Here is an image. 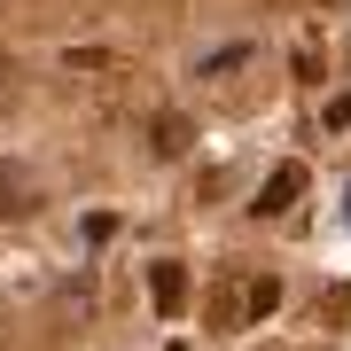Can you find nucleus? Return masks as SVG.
<instances>
[{"label": "nucleus", "mask_w": 351, "mask_h": 351, "mask_svg": "<svg viewBox=\"0 0 351 351\" xmlns=\"http://www.w3.org/2000/svg\"><path fill=\"white\" fill-rule=\"evenodd\" d=\"M320 133H351V86H343V94L320 110Z\"/></svg>", "instance_id": "nucleus-6"}, {"label": "nucleus", "mask_w": 351, "mask_h": 351, "mask_svg": "<svg viewBox=\"0 0 351 351\" xmlns=\"http://www.w3.org/2000/svg\"><path fill=\"white\" fill-rule=\"evenodd\" d=\"M149 297H156L164 320H180V313H188V265H180V258H156L149 265Z\"/></svg>", "instance_id": "nucleus-1"}, {"label": "nucleus", "mask_w": 351, "mask_h": 351, "mask_svg": "<svg viewBox=\"0 0 351 351\" xmlns=\"http://www.w3.org/2000/svg\"><path fill=\"white\" fill-rule=\"evenodd\" d=\"M188 141H195V125H188L180 110H164V117H156V156H188Z\"/></svg>", "instance_id": "nucleus-4"}, {"label": "nucleus", "mask_w": 351, "mask_h": 351, "mask_svg": "<svg viewBox=\"0 0 351 351\" xmlns=\"http://www.w3.org/2000/svg\"><path fill=\"white\" fill-rule=\"evenodd\" d=\"M63 71H110V55H101V47H71Z\"/></svg>", "instance_id": "nucleus-7"}, {"label": "nucleus", "mask_w": 351, "mask_h": 351, "mask_svg": "<svg viewBox=\"0 0 351 351\" xmlns=\"http://www.w3.org/2000/svg\"><path fill=\"white\" fill-rule=\"evenodd\" d=\"M0 78H8V63H0ZM0 101H8V86H0Z\"/></svg>", "instance_id": "nucleus-8"}, {"label": "nucleus", "mask_w": 351, "mask_h": 351, "mask_svg": "<svg viewBox=\"0 0 351 351\" xmlns=\"http://www.w3.org/2000/svg\"><path fill=\"white\" fill-rule=\"evenodd\" d=\"M304 180H313V172H304V164H274V180H265V188H258V203H250V211H258V219H281L289 203L304 195Z\"/></svg>", "instance_id": "nucleus-2"}, {"label": "nucleus", "mask_w": 351, "mask_h": 351, "mask_svg": "<svg viewBox=\"0 0 351 351\" xmlns=\"http://www.w3.org/2000/svg\"><path fill=\"white\" fill-rule=\"evenodd\" d=\"M0 211H8V219H24V211H32V180H24V172H8V164H0Z\"/></svg>", "instance_id": "nucleus-5"}, {"label": "nucleus", "mask_w": 351, "mask_h": 351, "mask_svg": "<svg viewBox=\"0 0 351 351\" xmlns=\"http://www.w3.org/2000/svg\"><path fill=\"white\" fill-rule=\"evenodd\" d=\"M274 304H281V281H274V274H258L250 289H242V304H234V328H250V320H265V313H274Z\"/></svg>", "instance_id": "nucleus-3"}]
</instances>
